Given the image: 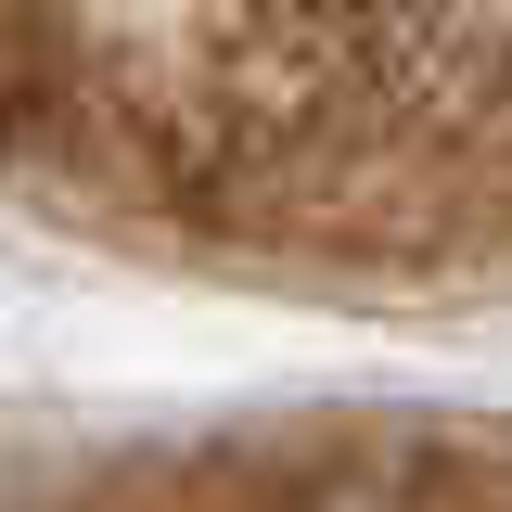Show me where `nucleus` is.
Segmentation results:
<instances>
[{
    "instance_id": "1",
    "label": "nucleus",
    "mask_w": 512,
    "mask_h": 512,
    "mask_svg": "<svg viewBox=\"0 0 512 512\" xmlns=\"http://www.w3.org/2000/svg\"><path fill=\"white\" fill-rule=\"evenodd\" d=\"M0 180L282 269H500L512 0H0Z\"/></svg>"
}]
</instances>
